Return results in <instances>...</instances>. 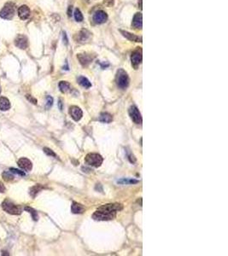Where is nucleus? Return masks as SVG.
<instances>
[{
	"label": "nucleus",
	"mask_w": 228,
	"mask_h": 256,
	"mask_svg": "<svg viewBox=\"0 0 228 256\" xmlns=\"http://www.w3.org/2000/svg\"><path fill=\"white\" fill-rule=\"evenodd\" d=\"M25 210L26 211H28V213H30L31 214H32V219H33V220H38V214H37V212L34 210V209H32V207H25Z\"/></svg>",
	"instance_id": "26"
},
{
	"label": "nucleus",
	"mask_w": 228,
	"mask_h": 256,
	"mask_svg": "<svg viewBox=\"0 0 228 256\" xmlns=\"http://www.w3.org/2000/svg\"><path fill=\"white\" fill-rule=\"evenodd\" d=\"M69 114L75 121H79L82 118L83 112L78 106H71L69 108Z\"/></svg>",
	"instance_id": "8"
},
{
	"label": "nucleus",
	"mask_w": 228,
	"mask_h": 256,
	"mask_svg": "<svg viewBox=\"0 0 228 256\" xmlns=\"http://www.w3.org/2000/svg\"><path fill=\"white\" fill-rule=\"evenodd\" d=\"M131 61H132V65L134 67L135 69H137L138 67L142 62V49H136L132 53L131 56Z\"/></svg>",
	"instance_id": "7"
},
{
	"label": "nucleus",
	"mask_w": 228,
	"mask_h": 256,
	"mask_svg": "<svg viewBox=\"0 0 228 256\" xmlns=\"http://www.w3.org/2000/svg\"><path fill=\"white\" fill-rule=\"evenodd\" d=\"M120 32H121V34L123 35L124 37H126L128 39H129L130 41H134V42H142V39L139 38L138 36H136L134 34H132L131 32L127 31H123V30H120Z\"/></svg>",
	"instance_id": "16"
},
{
	"label": "nucleus",
	"mask_w": 228,
	"mask_h": 256,
	"mask_svg": "<svg viewBox=\"0 0 228 256\" xmlns=\"http://www.w3.org/2000/svg\"><path fill=\"white\" fill-rule=\"evenodd\" d=\"M15 45L16 47H18L20 49H26L28 45V38L24 35H19L17 38L15 39Z\"/></svg>",
	"instance_id": "11"
},
{
	"label": "nucleus",
	"mask_w": 228,
	"mask_h": 256,
	"mask_svg": "<svg viewBox=\"0 0 228 256\" xmlns=\"http://www.w3.org/2000/svg\"><path fill=\"white\" fill-rule=\"evenodd\" d=\"M3 178H4V179L6 180V181H10V180L14 179V175L12 174V172H8V171H5V172H4V173H3Z\"/></svg>",
	"instance_id": "24"
},
{
	"label": "nucleus",
	"mask_w": 228,
	"mask_h": 256,
	"mask_svg": "<svg viewBox=\"0 0 228 256\" xmlns=\"http://www.w3.org/2000/svg\"><path fill=\"white\" fill-rule=\"evenodd\" d=\"M15 15V5L12 3H8L5 5V7L0 11V17L3 19L9 20Z\"/></svg>",
	"instance_id": "5"
},
{
	"label": "nucleus",
	"mask_w": 228,
	"mask_h": 256,
	"mask_svg": "<svg viewBox=\"0 0 228 256\" xmlns=\"http://www.w3.org/2000/svg\"><path fill=\"white\" fill-rule=\"evenodd\" d=\"M42 188H43V187H42L41 185H39V184H37V185H35V186L32 187L31 189H30V194H31V196L34 197L37 194L39 193V192L41 190Z\"/></svg>",
	"instance_id": "22"
},
{
	"label": "nucleus",
	"mask_w": 228,
	"mask_h": 256,
	"mask_svg": "<svg viewBox=\"0 0 228 256\" xmlns=\"http://www.w3.org/2000/svg\"><path fill=\"white\" fill-rule=\"evenodd\" d=\"M115 81L116 84L121 89H126L129 85V77L126 71L123 69H119L116 73V77H115Z\"/></svg>",
	"instance_id": "2"
},
{
	"label": "nucleus",
	"mask_w": 228,
	"mask_h": 256,
	"mask_svg": "<svg viewBox=\"0 0 228 256\" xmlns=\"http://www.w3.org/2000/svg\"><path fill=\"white\" fill-rule=\"evenodd\" d=\"M129 115L131 117L132 121L134 122L135 124L138 125V124H141L142 123L141 114H140L138 108L136 106L132 105V106L130 107V108H129Z\"/></svg>",
	"instance_id": "6"
},
{
	"label": "nucleus",
	"mask_w": 228,
	"mask_h": 256,
	"mask_svg": "<svg viewBox=\"0 0 228 256\" xmlns=\"http://www.w3.org/2000/svg\"><path fill=\"white\" fill-rule=\"evenodd\" d=\"M18 166L20 168H22L25 171H31L32 170V164L27 158H21L18 161Z\"/></svg>",
	"instance_id": "13"
},
{
	"label": "nucleus",
	"mask_w": 228,
	"mask_h": 256,
	"mask_svg": "<svg viewBox=\"0 0 228 256\" xmlns=\"http://www.w3.org/2000/svg\"><path fill=\"white\" fill-rule=\"evenodd\" d=\"M78 59L80 61V64L84 66V67H87L90 63L92 62L93 60V57L91 56L90 54H87V53H84V54H79L77 56Z\"/></svg>",
	"instance_id": "12"
},
{
	"label": "nucleus",
	"mask_w": 228,
	"mask_h": 256,
	"mask_svg": "<svg viewBox=\"0 0 228 256\" xmlns=\"http://www.w3.org/2000/svg\"><path fill=\"white\" fill-rule=\"evenodd\" d=\"M71 210H72L73 213L80 214V213H82L83 212L85 211V207H83L81 204H80V203L73 202V204H72V206H71Z\"/></svg>",
	"instance_id": "18"
},
{
	"label": "nucleus",
	"mask_w": 228,
	"mask_h": 256,
	"mask_svg": "<svg viewBox=\"0 0 228 256\" xmlns=\"http://www.w3.org/2000/svg\"><path fill=\"white\" fill-rule=\"evenodd\" d=\"M27 98L32 103V104H37V100L35 98H33L32 96H30V95H27Z\"/></svg>",
	"instance_id": "32"
},
{
	"label": "nucleus",
	"mask_w": 228,
	"mask_h": 256,
	"mask_svg": "<svg viewBox=\"0 0 228 256\" xmlns=\"http://www.w3.org/2000/svg\"><path fill=\"white\" fill-rule=\"evenodd\" d=\"M68 15L69 17L72 15V6H69V10H68Z\"/></svg>",
	"instance_id": "34"
},
{
	"label": "nucleus",
	"mask_w": 228,
	"mask_h": 256,
	"mask_svg": "<svg viewBox=\"0 0 228 256\" xmlns=\"http://www.w3.org/2000/svg\"><path fill=\"white\" fill-rule=\"evenodd\" d=\"M113 121V117L109 113H102L99 116V121L103 123H110Z\"/></svg>",
	"instance_id": "19"
},
{
	"label": "nucleus",
	"mask_w": 228,
	"mask_h": 256,
	"mask_svg": "<svg viewBox=\"0 0 228 256\" xmlns=\"http://www.w3.org/2000/svg\"><path fill=\"white\" fill-rule=\"evenodd\" d=\"M139 2H140V3H138V4L140 5V9H142V0H139Z\"/></svg>",
	"instance_id": "35"
},
{
	"label": "nucleus",
	"mask_w": 228,
	"mask_h": 256,
	"mask_svg": "<svg viewBox=\"0 0 228 256\" xmlns=\"http://www.w3.org/2000/svg\"><path fill=\"white\" fill-rule=\"evenodd\" d=\"M10 108V103H9V99L6 97H0V110L2 111H6Z\"/></svg>",
	"instance_id": "17"
},
{
	"label": "nucleus",
	"mask_w": 228,
	"mask_h": 256,
	"mask_svg": "<svg viewBox=\"0 0 228 256\" xmlns=\"http://www.w3.org/2000/svg\"><path fill=\"white\" fill-rule=\"evenodd\" d=\"M138 181L135 179H122L118 180V183L122 184H136Z\"/></svg>",
	"instance_id": "25"
},
{
	"label": "nucleus",
	"mask_w": 228,
	"mask_h": 256,
	"mask_svg": "<svg viewBox=\"0 0 228 256\" xmlns=\"http://www.w3.org/2000/svg\"><path fill=\"white\" fill-rule=\"evenodd\" d=\"M10 172L12 173H15V174H18L20 176H25V173L23 172L22 171H20L18 169H15V168H10Z\"/></svg>",
	"instance_id": "29"
},
{
	"label": "nucleus",
	"mask_w": 228,
	"mask_h": 256,
	"mask_svg": "<svg viewBox=\"0 0 228 256\" xmlns=\"http://www.w3.org/2000/svg\"><path fill=\"white\" fill-rule=\"evenodd\" d=\"M46 99H47V102H46V108H50L51 106H52V104H53V98L50 97V96H48L47 97H46Z\"/></svg>",
	"instance_id": "27"
},
{
	"label": "nucleus",
	"mask_w": 228,
	"mask_h": 256,
	"mask_svg": "<svg viewBox=\"0 0 228 256\" xmlns=\"http://www.w3.org/2000/svg\"><path fill=\"white\" fill-rule=\"evenodd\" d=\"M5 191V185L0 182V193H4Z\"/></svg>",
	"instance_id": "33"
},
{
	"label": "nucleus",
	"mask_w": 228,
	"mask_h": 256,
	"mask_svg": "<svg viewBox=\"0 0 228 256\" xmlns=\"http://www.w3.org/2000/svg\"><path fill=\"white\" fill-rule=\"evenodd\" d=\"M85 162H87V164H88L89 166L98 167L102 165L104 159L97 153H89L85 158Z\"/></svg>",
	"instance_id": "3"
},
{
	"label": "nucleus",
	"mask_w": 228,
	"mask_h": 256,
	"mask_svg": "<svg viewBox=\"0 0 228 256\" xmlns=\"http://www.w3.org/2000/svg\"><path fill=\"white\" fill-rule=\"evenodd\" d=\"M78 82H79L80 85L83 86V87H85V88H90V87H91V82L86 77L80 76L78 78Z\"/></svg>",
	"instance_id": "20"
},
{
	"label": "nucleus",
	"mask_w": 228,
	"mask_h": 256,
	"mask_svg": "<svg viewBox=\"0 0 228 256\" xmlns=\"http://www.w3.org/2000/svg\"><path fill=\"white\" fill-rule=\"evenodd\" d=\"M104 5L108 7H111L114 5V0H105Z\"/></svg>",
	"instance_id": "31"
},
{
	"label": "nucleus",
	"mask_w": 228,
	"mask_h": 256,
	"mask_svg": "<svg viewBox=\"0 0 228 256\" xmlns=\"http://www.w3.org/2000/svg\"><path fill=\"white\" fill-rule=\"evenodd\" d=\"M0 92H1V89H0Z\"/></svg>",
	"instance_id": "36"
},
{
	"label": "nucleus",
	"mask_w": 228,
	"mask_h": 256,
	"mask_svg": "<svg viewBox=\"0 0 228 256\" xmlns=\"http://www.w3.org/2000/svg\"><path fill=\"white\" fill-rule=\"evenodd\" d=\"M2 207L5 212H7L8 213L13 214V215H18L22 213V208L17 205H15L14 203L9 201H5L2 204Z\"/></svg>",
	"instance_id": "4"
},
{
	"label": "nucleus",
	"mask_w": 228,
	"mask_h": 256,
	"mask_svg": "<svg viewBox=\"0 0 228 256\" xmlns=\"http://www.w3.org/2000/svg\"><path fill=\"white\" fill-rule=\"evenodd\" d=\"M143 16L141 13H136L132 19V27L135 29H141L143 26Z\"/></svg>",
	"instance_id": "14"
},
{
	"label": "nucleus",
	"mask_w": 228,
	"mask_h": 256,
	"mask_svg": "<svg viewBox=\"0 0 228 256\" xmlns=\"http://www.w3.org/2000/svg\"><path fill=\"white\" fill-rule=\"evenodd\" d=\"M44 151L46 152V154H47L48 155H50V156H53V157H56V155L55 153L53 152L51 149H50V148H44Z\"/></svg>",
	"instance_id": "28"
},
{
	"label": "nucleus",
	"mask_w": 228,
	"mask_h": 256,
	"mask_svg": "<svg viewBox=\"0 0 228 256\" xmlns=\"http://www.w3.org/2000/svg\"><path fill=\"white\" fill-rule=\"evenodd\" d=\"M63 39L64 45H68V44H69V39H68V36H67V34H66L65 32H63Z\"/></svg>",
	"instance_id": "30"
},
{
	"label": "nucleus",
	"mask_w": 228,
	"mask_h": 256,
	"mask_svg": "<svg viewBox=\"0 0 228 256\" xmlns=\"http://www.w3.org/2000/svg\"><path fill=\"white\" fill-rule=\"evenodd\" d=\"M91 33L90 32L88 31V30H87V29H82V30L77 34L76 41L79 42V43H81V44H85V43L88 42V40L91 39Z\"/></svg>",
	"instance_id": "9"
},
{
	"label": "nucleus",
	"mask_w": 228,
	"mask_h": 256,
	"mask_svg": "<svg viewBox=\"0 0 228 256\" xmlns=\"http://www.w3.org/2000/svg\"><path fill=\"white\" fill-rule=\"evenodd\" d=\"M59 89L63 93H66L71 90V85L67 81H61L59 83Z\"/></svg>",
	"instance_id": "21"
},
{
	"label": "nucleus",
	"mask_w": 228,
	"mask_h": 256,
	"mask_svg": "<svg viewBox=\"0 0 228 256\" xmlns=\"http://www.w3.org/2000/svg\"><path fill=\"white\" fill-rule=\"evenodd\" d=\"M18 15L22 20H27L30 16V9L27 5H22L18 9Z\"/></svg>",
	"instance_id": "15"
},
{
	"label": "nucleus",
	"mask_w": 228,
	"mask_h": 256,
	"mask_svg": "<svg viewBox=\"0 0 228 256\" xmlns=\"http://www.w3.org/2000/svg\"><path fill=\"white\" fill-rule=\"evenodd\" d=\"M108 19V15L104 10H98L93 15V21L97 24H103Z\"/></svg>",
	"instance_id": "10"
},
{
	"label": "nucleus",
	"mask_w": 228,
	"mask_h": 256,
	"mask_svg": "<svg viewBox=\"0 0 228 256\" xmlns=\"http://www.w3.org/2000/svg\"><path fill=\"white\" fill-rule=\"evenodd\" d=\"M121 209H122L121 204H118V203L105 204L98 207V209L93 213L92 218L96 220H104V221L113 220L116 215V213L121 211Z\"/></svg>",
	"instance_id": "1"
},
{
	"label": "nucleus",
	"mask_w": 228,
	"mask_h": 256,
	"mask_svg": "<svg viewBox=\"0 0 228 256\" xmlns=\"http://www.w3.org/2000/svg\"><path fill=\"white\" fill-rule=\"evenodd\" d=\"M74 19H75L76 22H82L83 19H84L81 11L79 9H76L74 10Z\"/></svg>",
	"instance_id": "23"
}]
</instances>
